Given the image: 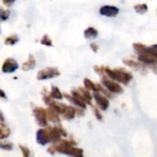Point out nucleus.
<instances>
[{
	"label": "nucleus",
	"instance_id": "obj_1",
	"mask_svg": "<svg viewBox=\"0 0 157 157\" xmlns=\"http://www.w3.org/2000/svg\"><path fill=\"white\" fill-rule=\"evenodd\" d=\"M62 134L60 132L59 125L54 127H43L36 132V141L40 145H47L49 144H56L61 140Z\"/></svg>",
	"mask_w": 157,
	"mask_h": 157
},
{
	"label": "nucleus",
	"instance_id": "obj_2",
	"mask_svg": "<svg viewBox=\"0 0 157 157\" xmlns=\"http://www.w3.org/2000/svg\"><path fill=\"white\" fill-rule=\"evenodd\" d=\"M76 143L73 140H60L58 143L50 146L47 152L51 155H54L55 153L66 155L69 156H73L77 154H83V150L80 148L75 147Z\"/></svg>",
	"mask_w": 157,
	"mask_h": 157
},
{
	"label": "nucleus",
	"instance_id": "obj_3",
	"mask_svg": "<svg viewBox=\"0 0 157 157\" xmlns=\"http://www.w3.org/2000/svg\"><path fill=\"white\" fill-rule=\"evenodd\" d=\"M105 71L108 76H109L112 80H116L123 84H128L132 79V75L124 71H121V70L112 71L109 69H106Z\"/></svg>",
	"mask_w": 157,
	"mask_h": 157
},
{
	"label": "nucleus",
	"instance_id": "obj_4",
	"mask_svg": "<svg viewBox=\"0 0 157 157\" xmlns=\"http://www.w3.org/2000/svg\"><path fill=\"white\" fill-rule=\"evenodd\" d=\"M33 116L35 118L36 123L40 127H47L48 126V119H47V112L46 109L36 107L33 109Z\"/></svg>",
	"mask_w": 157,
	"mask_h": 157
},
{
	"label": "nucleus",
	"instance_id": "obj_5",
	"mask_svg": "<svg viewBox=\"0 0 157 157\" xmlns=\"http://www.w3.org/2000/svg\"><path fill=\"white\" fill-rule=\"evenodd\" d=\"M72 96L76 98L77 99L83 101L86 104L91 105L92 104V96L89 92L88 89H86V87H80L77 90H73L72 91Z\"/></svg>",
	"mask_w": 157,
	"mask_h": 157
},
{
	"label": "nucleus",
	"instance_id": "obj_6",
	"mask_svg": "<svg viewBox=\"0 0 157 157\" xmlns=\"http://www.w3.org/2000/svg\"><path fill=\"white\" fill-rule=\"evenodd\" d=\"M58 75H60V72L56 68L48 67V68L40 70L38 73L37 79L38 80H47V79L54 78V77H56Z\"/></svg>",
	"mask_w": 157,
	"mask_h": 157
},
{
	"label": "nucleus",
	"instance_id": "obj_7",
	"mask_svg": "<svg viewBox=\"0 0 157 157\" xmlns=\"http://www.w3.org/2000/svg\"><path fill=\"white\" fill-rule=\"evenodd\" d=\"M102 83L105 86V87L110 92V93H115V94H120L121 93L123 90L121 88V86L114 82V80H110V79H107V78H103L102 79Z\"/></svg>",
	"mask_w": 157,
	"mask_h": 157
},
{
	"label": "nucleus",
	"instance_id": "obj_8",
	"mask_svg": "<svg viewBox=\"0 0 157 157\" xmlns=\"http://www.w3.org/2000/svg\"><path fill=\"white\" fill-rule=\"evenodd\" d=\"M17 68H18V63H17V61H15L12 58H8L3 63L2 72L6 74H12L15 71H17Z\"/></svg>",
	"mask_w": 157,
	"mask_h": 157
},
{
	"label": "nucleus",
	"instance_id": "obj_9",
	"mask_svg": "<svg viewBox=\"0 0 157 157\" xmlns=\"http://www.w3.org/2000/svg\"><path fill=\"white\" fill-rule=\"evenodd\" d=\"M93 98H95L98 109H100L101 110H107L108 109V108L109 106V99L105 96L101 95L99 92H94Z\"/></svg>",
	"mask_w": 157,
	"mask_h": 157
},
{
	"label": "nucleus",
	"instance_id": "obj_10",
	"mask_svg": "<svg viewBox=\"0 0 157 157\" xmlns=\"http://www.w3.org/2000/svg\"><path fill=\"white\" fill-rule=\"evenodd\" d=\"M119 12H120L119 8L112 6H104L99 10V13L102 16H106V17H115Z\"/></svg>",
	"mask_w": 157,
	"mask_h": 157
},
{
	"label": "nucleus",
	"instance_id": "obj_11",
	"mask_svg": "<svg viewBox=\"0 0 157 157\" xmlns=\"http://www.w3.org/2000/svg\"><path fill=\"white\" fill-rule=\"evenodd\" d=\"M62 115H63V119H65L67 121H72L76 116V109L72 106H66Z\"/></svg>",
	"mask_w": 157,
	"mask_h": 157
},
{
	"label": "nucleus",
	"instance_id": "obj_12",
	"mask_svg": "<svg viewBox=\"0 0 157 157\" xmlns=\"http://www.w3.org/2000/svg\"><path fill=\"white\" fill-rule=\"evenodd\" d=\"M46 112H47V119L48 121H52L53 123H60L61 119L59 117V114L57 112H55L53 109H52L51 108L46 109Z\"/></svg>",
	"mask_w": 157,
	"mask_h": 157
},
{
	"label": "nucleus",
	"instance_id": "obj_13",
	"mask_svg": "<svg viewBox=\"0 0 157 157\" xmlns=\"http://www.w3.org/2000/svg\"><path fill=\"white\" fill-rule=\"evenodd\" d=\"M63 96L65 97V98H66L68 101H70L71 103H73L75 106H76V107H78V108H81V109H85L86 108V103H84L83 101H81V100L77 99L76 98L73 97L72 95L64 94Z\"/></svg>",
	"mask_w": 157,
	"mask_h": 157
},
{
	"label": "nucleus",
	"instance_id": "obj_14",
	"mask_svg": "<svg viewBox=\"0 0 157 157\" xmlns=\"http://www.w3.org/2000/svg\"><path fill=\"white\" fill-rule=\"evenodd\" d=\"M35 65H36V60L34 59L32 55H30L28 61L22 64V69L24 71H29V70H32L35 67Z\"/></svg>",
	"mask_w": 157,
	"mask_h": 157
},
{
	"label": "nucleus",
	"instance_id": "obj_15",
	"mask_svg": "<svg viewBox=\"0 0 157 157\" xmlns=\"http://www.w3.org/2000/svg\"><path fill=\"white\" fill-rule=\"evenodd\" d=\"M49 96L52 98V99H57V100H62L63 98V95L62 94V92L60 91V89L57 86H52V90L49 94Z\"/></svg>",
	"mask_w": 157,
	"mask_h": 157
},
{
	"label": "nucleus",
	"instance_id": "obj_16",
	"mask_svg": "<svg viewBox=\"0 0 157 157\" xmlns=\"http://www.w3.org/2000/svg\"><path fill=\"white\" fill-rule=\"evenodd\" d=\"M10 133H11L10 129L3 122H0V141L7 138L10 135Z\"/></svg>",
	"mask_w": 157,
	"mask_h": 157
},
{
	"label": "nucleus",
	"instance_id": "obj_17",
	"mask_svg": "<svg viewBox=\"0 0 157 157\" xmlns=\"http://www.w3.org/2000/svg\"><path fill=\"white\" fill-rule=\"evenodd\" d=\"M85 37L86 38V39H95V38H97V36H98V31H97V29H95L94 28H88V29H86V30H85Z\"/></svg>",
	"mask_w": 157,
	"mask_h": 157
},
{
	"label": "nucleus",
	"instance_id": "obj_18",
	"mask_svg": "<svg viewBox=\"0 0 157 157\" xmlns=\"http://www.w3.org/2000/svg\"><path fill=\"white\" fill-rule=\"evenodd\" d=\"M84 84H85V87L88 90H92L94 92H98V87L97 85H95L92 81H90L89 79H85L84 80Z\"/></svg>",
	"mask_w": 157,
	"mask_h": 157
},
{
	"label": "nucleus",
	"instance_id": "obj_19",
	"mask_svg": "<svg viewBox=\"0 0 157 157\" xmlns=\"http://www.w3.org/2000/svg\"><path fill=\"white\" fill-rule=\"evenodd\" d=\"M13 144L9 143V142H6V141H0V149L4 150V151H11L13 149Z\"/></svg>",
	"mask_w": 157,
	"mask_h": 157
},
{
	"label": "nucleus",
	"instance_id": "obj_20",
	"mask_svg": "<svg viewBox=\"0 0 157 157\" xmlns=\"http://www.w3.org/2000/svg\"><path fill=\"white\" fill-rule=\"evenodd\" d=\"M18 41V37L17 35H12L5 39V43L6 45H15Z\"/></svg>",
	"mask_w": 157,
	"mask_h": 157
},
{
	"label": "nucleus",
	"instance_id": "obj_21",
	"mask_svg": "<svg viewBox=\"0 0 157 157\" xmlns=\"http://www.w3.org/2000/svg\"><path fill=\"white\" fill-rule=\"evenodd\" d=\"M18 148L19 150L21 151V154H22V156L23 157H31V153H30V150L26 147V146H23L21 144L18 145Z\"/></svg>",
	"mask_w": 157,
	"mask_h": 157
},
{
	"label": "nucleus",
	"instance_id": "obj_22",
	"mask_svg": "<svg viewBox=\"0 0 157 157\" xmlns=\"http://www.w3.org/2000/svg\"><path fill=\"white\" fill-rule=\"evenodd\" d=\"M135 10L140 13V14H144L147 11V6L145 4H141L135 6Z\"/></svg>",
	"mask_w": 157,
	"mask_h": 157
},
{
	"label": "nucleus",
	"instance_id": "obj_23",
	"mask_svg": "<svg viewBox=\"0 0 157 157\" xmlns=\"http://www.w3.org/2000/svg\"><path fill=\"white\" fill-rule=\"evenodd\" d=\"M40 42H41V44L46 45V46H52V41L51 40V38L49 36H47V35L43 36V38L41 39Z\"/></svg>",
	"mask_w": 157,
	"mask_h": 157
},
{
	"label": "nucleus",
	"instance_id": "obj_24",
	"mask_svg": "<svg viewBox=\"0 0 157 157\" xmlns=\"http://www.w3.org/2000/svg\"><path fill=\"white\" fill-rule=\"evenodd\" d=\"M93 110H94V113H95L96 118H97L98 121H102V120H103V117H102V115H101V113H100V111H99V109L94 108Z\"/></svg>",
	"mask_w": 157,
	"mask_h": 157
},
{
	"label": "nucleus",
	"instance_id": "obj_25",
	"mask_svg": "<svg viewBox=\"0 0 157 157\" xmlns=\"http://www.w3.org/2000/svg\"><path fill=\"white\" fill-rule=\"evenodd\" d=\"M15 1H16V0H3V3H4L6 6H10V5H12Z\"/></svg>",
	"mask_w": 157,
	"mask_h": 157
},
{
	"label": "nucleus",
	"instance_id": "obj_26",
	"mask_svg": "<svg viewBox=\"0 0 157 157\" xmlns=\"http://www.w3.org/2000/svg\"><path fill=\"white\" fill-rule=\"evenodd\" d=\"M0 98H4V99H6V93H5L2 89H0Z\"/></svg>",
	"mask_w": 157,
	"mask_h": 157
},
{
	"label": "nucleus",
	"instance_id": "obj_27",
	"mask_svg": "<svg viewBox=\"0 0 157 157\" xmlns=\"http://www.w3.org/2000/svg\"><path fill=\"white\" fill-rule=\"evenodd\" d=\"M0 122H5V117H4V114H3V112L0 110Z\"/></svg>",
	"mask_w": 157,
	"mask_h": 157
},
{
	"label": "nucleus",
	"instance_id": "obj_28",
	"mask_svg": "<svg viewBox=\"0 0 157 157\" xmlns=\"http://www.w3.org/2000/svg\"><path fill=\"white\" fill-rule=\"evenodd\" d=\"M71 157H84L83 156V154H77V155H73V156Z\"/></svg>",
	"mask_w": 157,
	"mask_h": 157
},
{
	"label": "nucleus",
	"instance_id": "obj_29",
	"mask_svg": "<svg viewBox=\"0 0 157 157\" xmlns=\"http://www.w3.org/2000/svg\"><path fill=\"white\" fill-rule=\"evenodd\" d=\"M0 32H1V30H0Z\"/></svg>",
	"mask_w": 157,
	"mask_h": 157
}]
</instances>
